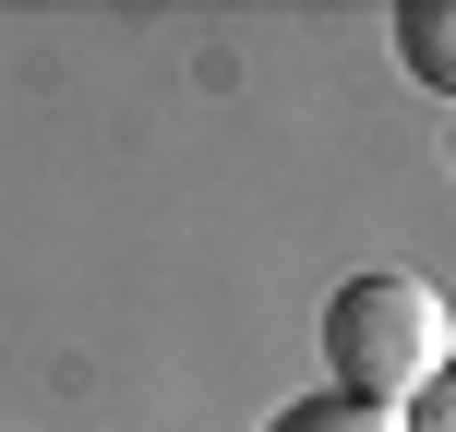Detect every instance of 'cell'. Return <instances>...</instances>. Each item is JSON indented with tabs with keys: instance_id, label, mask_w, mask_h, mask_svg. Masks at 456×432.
Returning <instances> with one entry per match:
<instances>
[{
	"instance_id": "cell-1",
	"label": "cell",
	"mask_w": 456,
	"mask_h": 432,
	"mask_svg": "<svg viewBox=\"0 0 456 432\" xmlns=\"http://www.w3.org/2000/svg\"><path fill=\"white\" fill-rule=\"evenodd\" d=\"M456 361V313L433 276L409 265H372V276H337L324 289V396H361V409H409L420 385Z\"/></svg>"
},
{
	"instance_id": "cell-3",
	"label": "cell",
	"mask_w": 456,
	"mask_h": 432,
	"mask_svg": "<svg viewBox=\"0 0 456 432\" xmlns=\"http://www.w3.org/2000/svg\"><path fill=\"white\" fill-rule=\"evenodd\" d=\"M265 432H409L396 409H361V396H289Z\"/></svg>"
},
{
	"instance_id": "cell-4",
	"label": "cell",
	"mask_w": 456,
	"mask_h": 432,
	"mask_svg": "<svg viewBox=\"0 0 456 432\" xmlns=\"http://www.w3.org/2000/svg\"><path fill=\"white\" fill-rule=\"evenodd\" d=\"M396 420H409V432H456V361H444V372H433V385H420Z\"/></svg>"
},
{
	"instance_id": "cell-2",
	"label": "cell",
	"mask_w": 456,
	"mask_h": 432,
	"mask_svg": "<svg viewBox=\"0 0 456 432\" xmlns=\"http://www.w3.org/2000/svg\"><path fill=\"white\" fill-rule=\"evenodd\" d=\"M396 61L456 96V0H396Z\"/></svg>"
}]
</instances>
